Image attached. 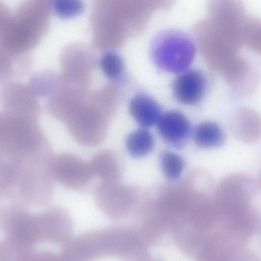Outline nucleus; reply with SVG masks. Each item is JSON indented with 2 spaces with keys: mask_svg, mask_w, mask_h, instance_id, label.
Returning a JSON list of instances; mask_svg holds the SVG:
<instances>
[{
  "mask_svg": "<svg viewBox=\"0 0 261 261\" xmlns=\"http://www.w3.org/2000/svg\"><path fill=\"white\" fill-rule=\"evenodd\" d=\"M47 8L41 1L20 4L0 23V47L13 56L34 48L40 41L47 25Z\"/></svg>",
  "mask_w": 261,
  "mask_h": 261,
  "instance_id": "1",
  "label": "nucleus"
},
{
  "mask_svg": "<svg viewBox=\"0 0 261 261\" xmlns=\"http://www.w3.org/2000/svg\"><path fill=\"white\" fill-rule=\"evenodd\" d=\"M95 259L115 257L122 261H144L150 244L136 227L117 226L90 232Z\"/></svg>",
  "mask_w": 261,
  "mask_h": 261,
  "instance_id": "2",
  "label": "nucleus"
},
{
  "mask_svg": "<svg viewBox=\"0 0 261 261\" xmlns=\"http://www.w3.org/2000/svg\"><path fill=\"white\" fill-rule=\"evenodd\" d=\"M194 43L185 33L176 30L163 31L154 39L151 57L155 65L169 73H182L194 60Z\"/></svg>",
  "mask_w": 261,
  "mask_h": 261,
  "instance_id": "3",
  "label": "nucleus"
},
{
  "mask_svg": "<svg viewBox=\"0 0 261 261\" xmlns=\"http://www.w3.org/2000/svg\"><path fill=\"white\" fill-rule=\"evenodd\" d=\"M94 195L99 208L112 219L125 218L134 213L137 207L138 189L119 181H101L96 187Z\"/></svg>",
  "mask_w": 261,
  "mask_h": 261,
  "instance_id": "4",
  "label": "nucleus"
},
{
  "mask_svg": "<svg viewBox=\"0 0 261 261\" xmlns=\"http://www.w3.org/2000/svg\"><path fill=\"white\" fill-rule=\"evenodd\" d=\"M196 258L197 261H259L247 243L234 238L221 228L210 234Z\"/></svg>",
  "mask_w": 261,
  "mask_h": 261,
  "instance_id": "5",
  "label": "nucleus"
},
{
  "mask_svg": "<svg viewBox=\"0 0 261 261\" xmlns=\"http://www.w3.org/2000/svg\"><path fill=\"white\" fill-rule=\"evenodd\" d=\"M53 174L60 184L73 190L87 186L94 176L89 162L71 153H62L57 157Z\"/></svg>",
  "mask_w": 261,
  "mask_h": 261,
  "instance_id": "6",
  "label": "nucleus"
},
{
  "mask_svg": "<svg viewBox=\"0 0 261 261\" xmlns=\"http://www.w3.org/2000/svg\"><path fill=\"white\" fill-rule=\"evenodd\" d=\"M206 89L203 74L196 70L185 71L180 74L172 84L174 97L180 103L192 105L202 98Z\"/></svg>",
  "mask_w": 261,
  "mask_h": 261,
  "instance_id": "7",
  "label": "nucleus"
},
{
  "mask_svg": "<svg viewBox=\"0 0 261 261\" xmlns=\"http://www.w3.org/2000/svg\"><path fill=\"white\" fill-rule=\"evenodd\" d=\"M156 125L161 137L175 146L182 145L191 132V124L188 118L177 111L162 113Z\"/></svg>",
  "mask_w": 261,
  "mask_h": 261,
  "instance_id": "8",
  "label": "nucleus"
},
{
  "mask_svg": "<svg viewBox=\"0 0 261 261\" xmlns=\"http://www.w3.org/2000/svg\"><path fill=\"white\" fill-rule=\"evenodd\" d=\"M129 110L136 122L146 129L156 124L162 114L158 102L146 94L134 97L129 102Z\"/></svg>",
  "mask_w": 261,
  "mask_h": 261,
  "instance_id": "9",
  "label": "nucleus"
},
{
  "mask_svg": "<svg viewBox=\"0 0 261 261\" xmlns=\"http://www.w3.org/2000/svg\"><path fill=\"white\" fill-rule=\"evenodd\" d=\"M92 172L102 182L119 181L121 171L116 155L110 150L96 153L89 162Z\"/></svg>",
  "mask_w": 261,
  "mask_h": 261,
  "instance_id": "10",
  "label": "nucleus"
},
{
  "mask_svg": "<svg viewBox=\"0 0 261 261\" xmlns=\"http://www.w3.org/2000/svg\"><path fill=\"white\" fill-rule=\"evenodd\" d=\"M196 144L200 147L211 148L221 145L224 141V134L216 123L207 121L198 125L193 132Z\"/></svg>",
  "mask_w": 261,
  "mask_h": 261,
  "instance_id": "11",
  "label": "nucleus"
},
{
  "mask_svg": "<svg viewBox=\"0 0 261 261\" xmlns=\"http://www.w3.org/2000/svg\"><path fill=\"white\" fill-rule=\"evenodd\" d=\"M125 144L126 149L131 156L140 158L152 150L154 141L152 134L147 129L141 128L128 135Z\"/></svg>",
  "mask_w": 261,
  "mask_h": 261,
  "instance_id": "12",
  "label": "nucleus"
},
{
  "mask_svg": "<svg viewBox=\"0 0 261 261\" xmlns=\"http://www.w3.org/2000/svg\"><path fill=\"white\" fill-rule=\"evenodd\" d=\"M4 126V140L12 141L23 148L32 147L34 141L31 130L22 121L10 120Z\"/></svg>",
  "mask_w": 261,
  "mask_h": 261,
  "instance_id": "13",
  "label": "nucleus"
},
{
  "mask_svg": "<svg viewBox=\"0 0 261 261\" xmlns=\"http://www.w3.org/2000/svg\"><path fill=\"white\" fill-rule=\"evenodd\" d=\"M160 163L164 175L169 180L179 177L185 167L184 161L180 155L168 151L162 153Z\"/></svg>",
  "mask_w": 261,
  "mask_h": 261,
  "instance_id": "14",
  "label": "nucleus"
},
{
  "mask_svg": "<svg viewBox=\"0 0 261 261\" xmlns=\"http://www.w3.org/2000/svg\"><path fill=\"white\" fill-rule=\"evenodd\" d=\"M100 65L102 72L107 77L115 79L119 77L121 73L123 63L117 54L108 53L101 58Z\"/></svg>",
  "mask_w": 261,
  "mask_h": 261,
  "instance_id": "15",
  "label": "nucleus"
},
{
  "mask_svg": "<svg viewBox=\"0 0 261 261\" xmlns=\"http://www.w3.org/2000/svg\"><path fill=\"white\" fill-rule=\"evenodd\" d=\"M57 14L61 17L68 18L79 14L83 9V5L77 1H58L54 5Z\"/></svg>",
  "mask_w": 261,
  "mask_h": 261,
  "instance_id": "16",
  "label": "nucleus"
},
{
  "mask_svg": "<svg viewBox=\"0 0 261 261\" xmlns=\"http://www.w3.org/2000/svg\"><path fill=\"white\" fill-rule=\"evenodd\" d=\"M15 56L0 47V84L9 80L13 73V58Z\"/></svg>",
  "mask_w": 261,
  "mask_h": 261,
  "instance_id": "17",
  "label": "nucleus"
},
{
  "mask_svg": "<svg viewBox=\"0 0 261 261\" xmlns=\"http://www.w3.org/2000/svg\"><path fill=\"white\" fill-rule=\"evenodd\" d=\"M144 261H162L160 259L154 258H150V256L146 259Z\"/></svg>",
  "mask_w": 261,
  "mask_h": 261,
  "instance_id": "18",
  "label": "nucleus"
}]
</instances>
